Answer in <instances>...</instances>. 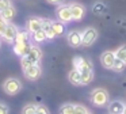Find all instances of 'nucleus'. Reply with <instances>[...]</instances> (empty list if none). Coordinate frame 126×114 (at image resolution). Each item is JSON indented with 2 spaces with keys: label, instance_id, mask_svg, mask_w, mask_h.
<instances>
[{
  "label": "nucleus",
  "instance_id": "6",
  "mask_svg": "<svg viewBox=\"0 0 126 114\" xmlns=\"http://www.w3.org/2000/svg\"><path fill=\"white\" fill-rule=\"evenodd\" d=\"M23 75H25V77L27 79V80L35 81L41 77L42 69H41V67H39V64H33V65H30V67L23 69Z\"/></svg>",
  "mask_w": 126,
  "mask_h": 114
},
{
  "label": "nucleus",
  "instance_id": "14",
  "mask_svg": "<svg viewBox=\"0 0 126 114\" xmlns=\"http://www.w3.org/2000/svg\"><path fill=\"white\" fill-rule=\"evenodd\" d=\"M125 105L121 100H112L109 103V113L110 114H123Z\"/></svg>",
  "mask_w": 126,
  "mask_h": 114
},
{
  "label": "nucleus",
  "instance_id": "33",
  "mask_svg": "<svg viewBox=\"0 0 126 114\" xmlns=\"http://www.w3.org/2000/svg\"><path fill=\"white\" fill-rule=\"evenodd\" d=\"M123 114H126V106H125V110H123Z\"/></svg>",
  "mask_w": 126,
  "mask_h": 114
},
{
  "label": "nucleus",
  "instance_id": "1",
  "mask_svg": "<svg viewBox=\"0 0 126 114\" xmlns=\"http://www.w3.org/2000/svg\"><path fill=\"white\" fill-rule=\"evenodd\" d=\"M41 58H42L41 48L33 45L31 49H30V52H29L26 56L20 57V65H22V69H25V68L30 67V65H33V64H38V62L41 61Z\"/></svg>",
  "mask_w": 126,
  "mask_h": 114
},
{
  "label": "nucleus",
  "instance_id": "5",
  "mask_svg": "<svg viewBox=\"0 0 126 114\" xmlns=\"http://www.w3.org/2000/svg\"><path fill=\"white\" fill-rule=\"evenodd\" d=\"M83 35V41H81V45L83 46H91L96 39H98V31L94 27H87L81 31Z\"/></svg>",
  "mask_w": 126,
  "mask_h": 114
},
{
  "label": "nucleus",
  "instance_id": "27",
  "mask_svg": "<svg viewBox=\"0 0 126 114\" xmlns=\"http://www.w3.org/2000/svg\"><path fill=\"white\" fill-rule=\"evenodd\" d=\"M88 113L87 107L83 105H75V114H85Z\"/></svg>",
  "mask_w": 126,
  "mask_h": 114
},
{
  "label": "nucleus",
  "instance_id": "35",
  "mask_svg": "<svg viewBox=\"0 0 126 114\" xmlns=\"http://www.w3.org/2000/svg\"><path fill=\"white\" fill-rule=\"evenodd\" d=\"M0 46H1V42H0Z\"/></svg>",
  "mask_w": 126,
  "mask_h": 114
},
{
  "label": "nucleus",
  "instance_id": "18",
  "mask_svg": "<svg viewBox=\"0 0 126 114\" xmlns=\"http://www.w3.org/2000/svg\"><path fill=\"white\" fill-rule=\"evenodd\" d=\"M30 37H31V33H29L27 30H18V34L15 37L14 42H30Z\"/></svg>",
  "mask_w": 126,
  "mask_h": 114
},
{
  "label": "nucleus",
  "instance_id": "7",
  "mask_svg": "<svg viewBox=\"0 0 126 114\" xmlns=\"http://www.w3.org/2000/svg\"><path fill=\"white\" fill-rule=\"evenodd\" d=\"M73 68H76L80 72H84V71H94V65L90 60L84 58V57H75L73 58Z\"/></svg>",
  "mask_w": 126,
  "mask_h": 114
},
{
  "label": "nucleus",
  "instance_id": "9",
  "mask_svg": "<svg viewBox=\"0 0 126 114\" xmlns=\"http://www.w3.org/2000/svg\"><path fill=\"white\" fill-rule=\"evenodd\" d=\"M66 41H68L69 46H72V48H79V46H81V41H83L81 31H79V30H72V31H69L68 35H66Z\"/></svg>",
  "mask_w": 126,
  "mask_h": 114
},
{
  "label": "nucleus",
  "instance_id": "28",
  "mask_svg": "<svg viewBox=\"0 0 126 114\" xmlns=\"http://www.w3.org/2000/svg\"><path fill=\"white\" fill-rule=\"evenodd\" d=\"M37 114H49V109L44 105H37Z\"/></svg>",
  "mask_w": 126,
  "mask_h": 114
},
{
  "label": "nucleus",
  "instance_id": "23",
  "mask_svg": "<svg viewBox=\"0 0 126 114\" xmlns=\"http://www.w3.org/2000/svg\"><path fill=\"white\" fill-rule=\"evenodd\" d=\"M92 12L96 15H103L106 12V4H103L102 1H96L92 7Z\"/></svg>",
  "mask_w": 126,
  "mask_h": 114
},
{
  "label": "nucleus",
  "instance_id": "11",
  "mask_svg": "<svg viewBox=\"0 0 126 114\" xmlns=\"http://www.w3.org/2000/svg\"><path fill=\"white\" fill-rule=\"evenodd\" d=\"M114 61H115V53L111 50H106L102 53L100 56V62L106 69H111L112 65H114Z\"/></svg>",
  "mask_w": 126,
  "mask_h": 114
},
{
  "label": "nucleus",
  "instance_id": "31",
  "mask_svg": "<svg viewBox=\"0 0 126 114\" xmlns=\"http://www.w3.org/2000/svg\"><path fill=\"white\" fill-rule=\"evenodd\" d=\"M0 114H8V107L4 103H0Z\"/></svg>",
  "mask_w": 126,
  "mask_h": 114
},
{
  "label": "nucleus",
  "instance_id": "17",
  "mask_svg": "<svg viewBox=\"0 0 126 114\" xmlns=\"http://www.w3.org/2000/svg\"><path fill=\"white\" fill-rule=\"evenodd\" d=\"M68 79L73 86H81V73H80V71H77L76 68H73V69L69 72Z\"/></svg>",
  "mask_w": 126,
  "mask_h": 114
},
{
  "label": "nucleus",
  "instance_id": "15",
  "mask_svg": "<svg viewBox=\"0 0 126 114\" xmlns=\"http://www.w3.org/2000/svg\"><path fill=\"white\" fill-rule=\"evenodd\" d=\"M42 29L46 33L47 39H54L56 34H54V30H53V20H50V19H42Z\"/></svg>",
  "mask_w": 126,
  "mask_h": 114
},
{
  "label": "nucleus",
  "instance_id": "10",
  "mask_svg": "<svg viewBox=\"0 0 126 114\" xmlns=\"http://www.w3.org/2000/svg\"><path fill=\"white\" fill-rule=\"evenodd\" d=\"M31 43L30 42H12V49H14V53L18 54L19 57H23L30 52L31 49Z\"/></svg>",
  "mask_w": 126,
  "mask_h": 114
},
{
  "label": "nucleus",
  "instance_id": "32",
  "mask_svg": "<svg viewBox=\"0 0 126 114\" xmlns=\"http://www.w3.org/2000/svg\"><path fill=\"white\" fill-rule=\"evenodd\" d=\"M49 3H52V4H58V3H61L63 0H47Z\"/></svg>",
  "mask_w": 126,
  "mask_h": 114
},
{
  "label": "nucleus",
  "instance_id": "19",
  "mask_svg": "<svg viewBox=\"0 0 126 114\" xmlns=\"http://www.w3.org/2000/svg\"><path fill=\"white\" fill-rule=\"evenodd\" d=\"M53 30L56 37H61L65 33V23H63L61 20H53Z\"/></svg>",
  "mask_w": 126,
  "mask_h": 114
},
{
  "label": "nucleus",
  "instance_id": "29",
  "mask_svg": "<svg viewBox=\"0 0 126 114\" xmlns=\"http://www.w3.org/2000/svg\"><path fill=\"white\" fill-rule=\"evenodd\" d=\"M7 24H8V22L7 20H4L3 18H0V37L4 34V31H6V27H7Z\"/></svg>",
  "mask_w": 126,
  "mask_h": 114
},
{
  "label": "nucleus",
  "instance_id": "20",
  "mask_svg": "<svg viewBox=\"0 0 126 114\" xmlns=\"http://www.w3.org/2000/svg\"><path fill=\"white\" fill-rule=\"evenodd\" d=\"M31 38H33L37 43H41V42H44V41L47 39V35H46V33L44 31V29H41V30H38V31L33 33V34H31Z\"/></svg>",
  "mask_w": 126,
  "mask_h": 114
},
{
  "label": "nucleus",
  "instance_id": "13",
  "mask_svg": "<svg viewBox=\"0 0 126 114\" xmlns=\"http://www.w3.org/2000/svg\"><path fill=\"white\" fill-rule=\"evenodd\" d=\"M42 29V18H37V16H31L29 18L27 23H26V30L29 33H35Z\"/></svg>",
  "mask_w": 126,
  "mask_h": 114
},
{
  "label": "nucleus",
  "instance_id": "24",
  "mask_svg": "<svg viewBox=\"0 0 126 114\" xmlns=\"http://www.w3.org/2000/svg\"><path fill=\"white\" fill-rule=\"evenodd\" d=\"M60 114H75V105L65 103L60 107Z\"/></svg>",
  "mask_w": 126,
  "mask_h": 114
},
{
  "label": "nucleus",
  "instance_id": "22",
  "mask_svg": "<svg viewBox=\"0 0 126 114\" xmlns=\"http://www.w3.org/2000/svg\"><path fill=\"white\" fill-rule=\"evenodd\" d=\"M114 53H115V58L122 60L123 62H126V43L122 45V46H119Z\"/></svg>",
  "mask_w": 126,
  "mask_h": 114
},
{
  "label": "nucleus",
  "instance_id": "34",
  "mask_svg": "<svg viewBox=\"0 0 126 114\" xmlns=\"http://www.w3.org/2000/svg\"><path fill=\"white\" fill-rule=\"evenodd\" d=\"M85 114H91V113H90V111H88V113H85Z\"/></svg>",
  "mask_w": 126,
  "mask_h": 114
},
{
  "label": "nucleus",
  "instance_id": "16",
  "mask_svg": "<svg viewBox=\"0 0 126 114\" xmlns=\"http://www.w3.org/2000/svg\"><path fill=\"white\" fill-rule=\"evenodd\" d=\"M15 15H16V10L12 7V4L0 12V18H3L4 20H7V22H11L12 19L15 18Z\"/></svg>",
  "mask_w": 126,
  "mask_h": 114
},
{
  "label": "nucleus",
  "instance_id": "25",
  "mask_svg": "<svg viewBox=\"0 0 126 114\" xmlns=\"http://www.w3.org/2000/svg\"><path fill=\"white\" fill-rule=\"evenodd\" d=\"M126 68V62H123L122 60H118V58H115V61H114V65H112V68L111 69L114 71V72H122L123 69Z\"/></svg>",
  "mask_w": 126,
  "mask_h": 114
},
{
  "label": "nucleus",
  "instance_id": "26",
  "mask_svg": "<svg viewBox=\"0 0 126 114\" xmlns=\"http://www.w3.org/2000/svg\"><path fill=\"white\" fill-rule=\"evenodd\" d=\"M22 114H37V105H26L22 110Z\"/></svg>",
  "mask_w": 126,
  "mask_h": 114
},
{
  "label": "nucleus",
  "instance_id": "4",
  "mask_svg": "<svg viewBox=\"0 0 126 114\" xmlns=\"http://www.w3.org/2000/svg\"><path fill=\"white\" fill-rule=\"evenodd\" d=\"M56 16H57L58 20H61L63 23H69L72 22V12L71 8H69V4H61L57 7L56 10Z\"/></svg>",
  "mask_w": 126,
  "mask_h": 114
},
{
  "label": "nucleus",
  "instance_id": "8",
  "mask_svg": "<svg viewBox=\"0 0 126 114\" xmlns=\"http://www.w3.org/2000/svg\"><path fill=\"white\" fill-rule=\"evenodd\" d=\"M69 8H71L72 12V19L76 22H80L85 15V7L80 3H71L69 4Z\"/></svg>",
  "mask_w": 126,
  "mask_h": 114
},
{
  "label": "nucleus",
  "instance_id": "12",
  "mask_svg": "<svg viewBox=\"0 0 126 114\" xmlns=\"http://www.w3.org/2000/svg\"><path fill=\"white\" fill-rule=\"evenodd\" d=\"M16 34H18V27L15 26V24H12L11 22H8V24H7V27H6V31L1 35V38H3L4 41H7V42L12 43L15 41Z\"/></svg>",
  "mask_w": 126,
  "mask_h": 114
},
{
  "label": "nucleus",
  "instance_id": "3",
  "mask_svg": "<svg viewBox=\"0 0 126 114\" xmlns=\"http://www.w3.org/2000/svg\"><path fill=\"white\" fill-rule=\"evenodd\" d=\"M3 90L8 95H16L22 90V83L16 77H8L3 83Z\"/></svg>",
  "mask_w": 126,
  "mask_h": 114
},
{
  "label": "nucleus",
  "instance_id": "30",
  "mask_svg": "<svg viewBox=\"0 0 126 114\" xmlns=\"http://www.w3.org/2000/svg\"><path fill=\"white\" fill-rule=\"evenodd\" d=\"M11 5V0H0V12Z\"/></svg>",
  "mask_w": 126,
  "mask_h": 114
},
{
  "label": "nucleus",
  "instance_id": "2",
  "mask_svg": "<svg viewBox=\"0 0 126 114\" xmlns=\"http://www.w3.org/2000/svg\"><path fill=\"white\" fill-rule=\"evenodd\" d=\"M110 95L104 88H95L91 92V102L92 105L98 106V107H103L109 103Z\"/></svg>",
  "mask_w": 126,
  "mask_h": 114
},
{
  "label": "nucleus",
  "instance_id": "21",
  "mask_svg": "<svg viewBox=\"0 0 126 114\" xmlns=\"http://www.w3.org/2000/svg\"><path fill=\"white\" fill-rule=\"evenodd\" d=\"M81 73V86H87L94 80V71H84Z\"/></svg>",
  "mask_w": 126,
  "mask_h": 114
}]
</instances>
